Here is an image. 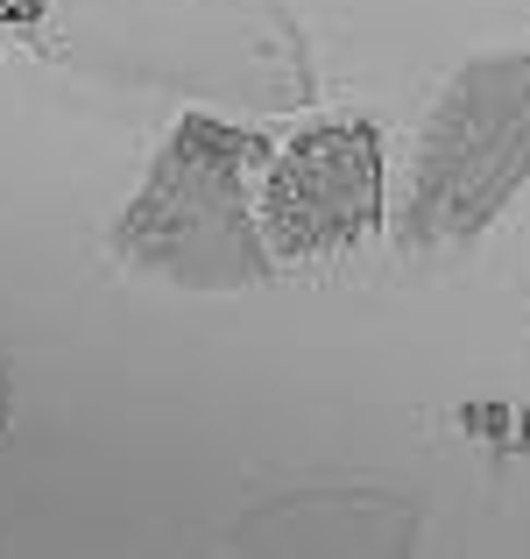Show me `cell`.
<instances>
[{"mask_svg": "<svg viewBox=\"0 0 530 559\" xmlns=\"http://www.w3.org/2000/svg\"><path fill=\"white\" fill-rule=\"evenodd\" d=\"M248 170H269V142L213 114H184L156 150L149 185L113 219V248L135 276L177 290H248L269 276V241L248 205Z\"/></svg>", "mask_w": 530, "mask_h": 559, "instance_id": "cell-1", "label": "cell"}, {"mask_svg": "<svg viewBox=\"0 0 530 559\" xmlns=\"http://www.w3.org/2000/svg\"><path fill=\"white\" fill-rule=\"evenodd\" d=\"M0 432H8V376H0Z\"/></svg>", "mask_w": 530, "mask_h": 559, "instance_id": "cell-5", "label": "cell"}, {"mask_svg": "<svg viewBox=\"0 0 530 559\" xmlns=\"http://www.w3.org/2000/svg\"><path fill=\"white\" fill-rule=\"evenodd\" d=\"M255 227L276 262L361 248L382 227V128L361 114H340V121H312L284 150H269Z\"/></svg>", "mask_w": 530, "mask_h": 559, "instance_id": "cell-3", "label": "cell"}, {"mask_svg": "<svg viewBox=\"0 0 530 559\" xmlns=\"http://www.w3.org/2000/svg\"><path fill=\"white\" fill-rule=\"evenodd\" d=\"M530 185V50H489L438 85L410 156L396 241L410 255H460Z\"/></svg>", "mask_w": 530, "mask_h": 559, "instance_id": "cell-2", "label": "cell"}, {"mask_svg": "<svg viewBox=\"0 0 530 559\" xmlns=\"http://www.w3.org/2000/svg\"><path fill=\"white\" fill-rule=\"evenodd\" d=\"M50 14V0H0V28H36Z\"/></svg>", "mask_w": 530, "mask_h": 559, "instance_id": "cell-4", "label": "cell"}]
</instances>
